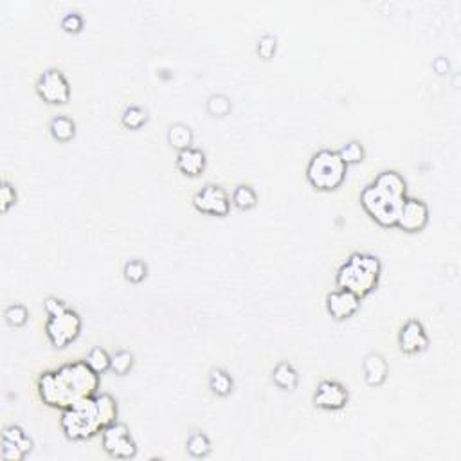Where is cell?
<instances>
[{"label": "cell", "mask_w": 461, "mask_h": 461, "mask_svg": "<svg viewBox=\"0 0 461 461\" xmlns=\"http://www.w3.org/2000/svg\"><path fill=\"white\" fill-rule=\"evenodd\" d=\"M99 389V373L85 360L68 362L38 379V395L49 408L67 409L83 398L94 397Z\"/></svg>", "instance_id": "cell-1"}, {"label": "cell", "mask_w": 461, "mask_h": 461, "mask_svg": "<svg viewBox=\"0 0 461 461\" xmlns=\"http://www.w3.org/2000/svg\"><path fill=\"white\" fill-rule=\"evenodd\" d=\"M117 413L119 409L112 395H94L83 398L71 408L62 409L60 427L68 440L85 442L99 434L110 423L117 422Z\"/></svg>", "instance_id": "cell-2"}, {"label": "cell", "mask_w": 461, "mask_h": 461, "mask_svg": "<svg viewBox=\"0 0 461 461\" xmlns=\"http://www.w3.org/2000/svg\"><path fill=\"white\" fill-rule=\"evenodd\" d=\"M382 274V263L377 256L368 253H353L337 271L335 283L360 299L377 288Z\"/></svg>", "instance_id": "cell-3"}, {"label": "cell", "mask_w": 461, "mask_h": 461, "mask_svg": "<svg viewBox=\"0 0 461 461\" xmlns=\"http://www.w3.org/2000/svg\"><path fill=\"white\" fill-rule=\"evenodd\" d=\"M348 166L342 162L335 150H319L314 153L306 166V179L316 190L334 191L337 190L346 179Z\"/></svg>", "instance_id": "cell-4"}, {"label": "cell", "mask_w": 461, "mask_h": 461, "mask_svg": "<svg viewBox=\"0 0 461 461\" xmlns=\"http://www.w3.org/2000/svg\"><path fill=\"white\" fill-rule=\"evenodd\" d=\"M408 197H398L391 191L384 190L375 182L368 184L360 193V204L366 213L371 216L382 227H395L397 225L398 214L403 205V200Z\"/></svg>", "instance_id": "cell-5"}, {"label": "cell", "mask_w": 461, "mask_h": 461, "mask_svg": "<svg viewBox=\"0 0 461 461\" xmlns=\"http://www.w3.org/2000/svg\"><path fill=\"white\" fill-rule=\"evenodd\" d=\"M82 317L76 310L67 306L65 310L58 314H51L45 321V334L54 348H67L71 342L78 339L79 332H82Z\"/></svg>", "instance_id": "cell-6"}, {"label": "cell", "mask_w": 461, "mask_h": 461, "mask_svg": "<svg viewBox=\"0 0 461 461\" xmlns=\"http://www.w3.org/2000/svg\"><path fill=\"white\" fill-rule=\"evenodd\" d=\"M101 447L110 458L134 460L137 456V443L132 438L127 423L114 422L101 431Z\"/></svg>", "instance_id": "cell-7"}, {"label": "cell", "mask_w": 461, "mask_h": 461, "mask_svg": "<svg viewBox=\"0 0 461 461\" xmlns=\"http://www.w3.org/2000/svg\"><path fill=\"white\" fill-rule=\"evenodd\" d=\"M36 94L49 105H67L71 99V85L58 68H47L38 76Z\"/></svg>", "instance_id": "cell-8"}, {"label": "cell", "mask_w": 461, "mask_h": 461, "mask_svg": "<svg viewBox=\"0 0 461 461\" xmlns=\"http://www.w3.org/2000/svg\"><path fill=\"white\" fill-rule=\"evenodd\" d=\"M191 202L199 213L211 214V216H227L231 211V197L219 184H205L202 190L193 195Z\"/></svg>", "instance_id": "cell-9"}, {"label": "cell", "mask_w": 461, "mask_h": 461, "mask_svg": "<svg viewBox=\"0 0 461 461\" xmlns=\"http://www.w3.org/2000/svg\"><path fill=\"white\" fill-rule=\"evenodd\" d=\"M33 451V440L18 425H10L2 431V452L4 461H22Z\"/></svg>", "instance_id": "cell-10"}, {"label": "cell", "mask_w": 461, "mask_h": 461, "mask_svg": "<svg viewBox=\"0 0 461 461\" xmlns=\"http://www.w3.org/2000/svg\"><path fill=\"white\" fill-rule=\"evenodd\" d=\"M350 400L348 389L337 380H323L314 391V406L325 411H339Z\"/></svg>", "instance_id": "cell-11"}, {"label": "cell", "mask_w": 461, "mask_h": 461, "mask_svg": "<svg viewBox=\"0 0 461 461\" xmlns=\"http://www.w3.org/2000/svg\"><path fill=\"white\" fill-rule=\"evenodd\" d=\"M429 223V208L420 199H406L398 214L397 227L406 233H420Z\"/></svg>", "instance_id": "cell-12"}, {"label": "cell", "mask_w": 461, "mask_h": 461, "mask_svg": "<svg viewBox=\"0 0 461 461\" xmlns=\"http://www.w3.org/2000/svg\"><path fill=\"white\" fill-rule=\"evenodd\" d=\"M429 335L416 319H409L398 332V346L406 355H418L429 348Z\"/></svg>", "instance_id": "cell-13"}, {"label": "cell", "mask_w": 461, "mask_h": 461, "mask_svg": "<svg viewBox=\"0 0 461 461\" xmlns=\"http://www.w3.org/2000/svg\"><path fill=\"white\" fill-rule=\"evenodd\" d=\"M359 306L360 297L348 290L337 288V290H332L326 294V310L337 321L350 319L351 316L357 314Z\"/></svg>", "instance_id": "cell-14"}, {"label": "cell", "mask_w": 461, "mask_h": 461, "mask_svg": "<svg viewBox=\"0 0 461 461\" xmlns=\"http://www.w3.org/2000/svg\"><path fill=\"white\" fill-rule=\"evenodd\" d=\"M177 170L180 173H184L186 177H199L204 173L205 166H208V159H205V153L199 148H186V150H180L177 153L175 160Z\"/></svg>", "instance_id": "cell-15"}, {"label": "cell", "mask_w": 461, "mask_h": 461, "mask_svg": "<svg viewBox=\"0 0 461 461\" xmlns=\"http://www.w3.org/2000/svg\"><path fill=\"white\" fill-rule=\"evenodd\" d=\"M364 382L371 388H379L388 379L389 366L380 353H369L362 362Z\"/></svg>", "instance_id": "cell-16"}, {"label": "cell", "mask_w": 461, "mask_h": 461, "mask_svg": "<svg viewBox=\"0 0 461 461\" xmlns=\"http://www.w3.org/2000/svg\"><path fill=\"white\" fill-rule=\"evenodd\" d=\"M272 380L279 389L292 391V389H296L297 382H299V375L290 362L282 360V362H277L276 368L272 369Z\"/></svg>", "instance_id": "cell-17"}, {"label": "cell", "mask_w": 461, "mask_h": 461, "mask_svg": "<svg viewBox=\"0 0 461 461\" xmlns=\"http://www.w3.org/2000/svg\"><path fill=\"white\" fill-rule=\"evenodd\" d=\"M49 132L53 136L54 141L58 142H68L76 136V123L67 116H56L51 119L49 125Z\"/></svg>", "instance_id": "cell-18"}, {"label": "cell", "mask_w": 461, "mask_h": 461, "mask_svg": "<svg viewBox=\"0 0 461 461\" xmlns=\"http://www.w3.org/2000/svg\"><path fill=\"white\" fill-rule=\"evenodd\" d=\"M209 389L216 397H229L234 389L233 377L222 368H213L209 373Z\"/></svg>", "instance_id": "cell-19"}, {"label": "cell", "mask_w": 461, "mask_h": 461, "mask_svg": "<svg viewBox=\"0 0 461 461\" xmlns=\"http://www.w3.org/2000/svg\"><path fill=\"white\" fill-rule=\"evenodd\" d=\"M375 184L384 188V190L391 191L393 195H398V197H406L408 193V188H406V180L403 177L398 173V171L393 170H386L382 173L377 175V179L373 180Z\"/></svg>", "instance_id": "cell-20"}, {"label": "cell", "mask_w": 461, "mask_h": 461, "mask_svg": "<svg viewBox=\"0 0 461 461\" xmlns=\"http://www.w3.org/2000/svg\"><path fill=\"white\" fill-rule=\"evenodd\" d=\"M168 142L177 150H186L193 145V132L184 123H175L168 130Z\"/></svg>", "instance_id": "cell-21"}, {"label": "cell", "mask_w": 461, "mask_h": 461, "mask_svg": "<svg viewBox=\"0 0 461 461\" xmlns=\"http://www.w3.org/2000/svg\"><path fill=\"white\" fill-rule=\"evenodd\" d=\"M211 440L205 436L204 432H191L188 442H186V451L191 458H197V460H202V458H208L211 454Z\"/></svg>", "instance_id": "cell-22"}, {"label": "cell", "mask_w": 461, "mask_h": 461, "mask_svg": "<svg viewBox=\"0 0 461 461\" xmlns=\"http://www.w3.org/2000/svg\"><path fill=\"white\" fill-rule=\"evenodd\" d=\"M231 204H233L234 208L242 209V211H249V209L256 208L258 204L256 191H254L249 184L236 186L233 195H231Z\"/></svg>", "instance_id": "cell-23"}, {"label": "cell", "mask_w": 461, "mask_h": 461, "mask_svg": "<svg viewBox=\"0 0 461 461\" xmlns=\"http://www.w3.org/2000/svg\"><path fill=\"white\" fill-rule=\"evenodd\" d=\"M83 360H85V362L99 375L105 373L107 369H110V355L103 350L101 346H92V348L88 350L87 357Z\"/></svg>", "instance_id": "cell-24"}, {"label": "cell", "mask_w": 461, "mask_h": 461, "mask_svg": "<svg viewBox=\"0 0 461 461\" xmlns=\"http://www.w3.org/2000/svg\"><path fill=\"white\" fill-rule=\"evenodd\" d=\"M337 153H339V157L342 159V162H345L346 166L359 164V162H362L366 157L364 146L357 141H350L346 142V145H342Z\"/></svg>", "instance_id": "cell-25"}, {"label": "cell", "mask_w": 461, "mask_h": 461, "mask_svg": "<svg viewBox=\"0 0 461 461\" xmlns=\"http://www.w3.org/2000/svg\"><path fill=\"white\" fill-rule=\"evenodd\" d=\"M148 121V114H146L145 108L141 107H128L125 108L121 116L123 127L128 128V130H139L142 128Z\"/></svg>", "instance_id": "cell-26"}, {"label": "cell", "mask_w": 461, "mask_h": 461, "mask_svg": "<svg viewBox=\"0 0 461 461\" xmlns=\"http://www.w3.org/2000/svg\"><path fill=\"white\" fill-rule=\"evenodd\" d=\"M134 368V355L128 350H117L110 355V369L116 375H127Z\"/></svg>", "instance_id": "cell-27"}, {"label": "cell", "mask_w": 461, "mask_h": 461, "mask_svg": "<svg viewBox=\"0 0 461 461\" xmlns=\"http://www.w3.org/2000/svg\"><path fill=\"white\" fill-rule=\"evenodd\" d=\"M4 319L5 323L10 326H13V328H20V326H24L25 323L29 321V310H27L24 305L15 303V305H10L5 308Z\"/></svg>", "instance_id": "cell-28"}, {"label": "cell", "mask_w": 461, "mask_h": 461, "mask_svg": "<svg viewBox=\"0 0 461 461\" xmlns=\"http://www.w3.org/2000/svg\"><path fill=\"white\" fill-rule=\"evenodd\" d=\"M123 274H125V279L130 283H141L145 282V277L148 276V267L146 263L141 260H130V262L125 263V269H123Z\"/></svg>", "instance_id": "cell-29"}, {"label": "cell", "mask_w": 461, "mask_h": 461, "mask_svg": "<svg viewBox=\"0 0 461 461\" xmlns=\"http://www.w3.org/2000/svg\"><path fill=\"white\" fill-rule=\"evenodd\" d=\"M231 108H233L231 99L223 94H213L208 99V112L214 117H225L231 112Z\"/></svg>", "instance_id": "cell-30"}, {"label": "cell", "mask_w": 461, "mask_h": 461, "mask_svg": "<svg viewBox=\"0 0 461 461\" xmlns=\"http://www.w3.org/2000/svg\"><path fill=\"white\" fill-rule=\"evenodd\" d=\"M256 51H258V56H260L262 60H271L277 51L276 36H272V34H263L262 38L258 40Z\"/></svg>", "instance_id": "cell-31"}, {"label": "cell", "mask_w": 461, "mask_h": 461, "mask_svg": "<svg viewBox=\"0 0 461 461\" xmlns=\"http://www.w3.org/2000/svg\"><path fill=\"white\" fill-rule=\"evenodd\" d=\"M15 204H16L15 188H13L8 180H4V182H2V188H0V208H2V213H8Z\"/></svg>", "instance_id": "cell-32"}, {"label": "cell", "mask_w": 461, "mask_h": 461, "mask_svg": "<svg viewBox=\"0 0 461 461\" xmlns=\"http://www.w3.org/2000/svg\"><path fill=\"white\" fill-rule=\"evenodd\" d=\"M60 25H62V29L67 31V33H79L83 29V18L79 13L76 11H68L62 16L60 20Z\"/></svg>", "instance_id": "cell-33"}, {"label": "cell", "mask_w": 461, "mask_h": 461, "mask_svg": "<svg viewBox=\"0 0 461 461\" xmlns=\"http://www.w3.org/2000/svg\"><path fill=\"white\" fill-rule=\"evenodd\" d=\"M67 303L64 301V299H58V297H47L44 301V308L45 312H47V316H51V314H58V312L65 310L67 308Z\"/></svg>", "instance_id": "cell-34"}, {"label": "cell", "mask_w": 461, "mask_h": 461, "mask_svg": "<svg viewBox=\"0 0 461 461\" xmlns=\"http://www.w3.org/2000/svg\"><path fill=\"white\" fill-rule=\"evenodd\" d=\"M432 67H434V71H436L438 74H445L447 71H449V62H447L443 56H440V58L434 60V64H432Z\"/></svg>", "instance_id": "cell-35"}]
</instances>
